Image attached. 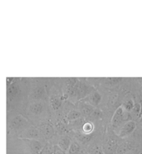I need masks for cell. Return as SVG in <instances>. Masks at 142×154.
Instances as JSON below:
<instances>
[{"label": "cell", "instance_id": "277c9868", "mask_svg": "<svg viewBox=\"0 0 142 154\" xmlns=\"http://www.w3.org/2000/svg\"><path fill=\"white\" fill-rule=\"evenodd\" d=\"M132 147H133V145L131 144V143L125 142L117 147L116 154H126L131 150Z\"/></svg>", "mask_w": 142, "mask_h": 154}, {"label": "cell", "instance_id": "7a4b0ae2", "mask_svg": "<svg viewBox=\"0 0 142 154\" xmlns=\"http://www.w3.org/2000/svg\"><path fill=\"white\" fill-rule=\"evenodd\" d=\"M136 128V123L134 121H127V122L124 123V125L122 126L119 131V133H117V136L119 137H125L129 136L130 134H131L135 129Z\"/></svg>", "mask_w": 142, "mask_h": 154}, {"label": "cell", "instance_id": "8992f818", "mask_svg": "<svg viewBox=\"0 0 142 154\" xmlns=\"http://www.w3.org/2000/svg\"><path fill=\"white\" fill-rule=\"evenodd\" d=\"M101 100V94L99 93H93L92 95V97H91V101H92V103L94 105H98L99 103Z\"/></svg>", "mask_w": 142, "mask_h": 154}, {"label": "cell", "instance_id": "6da1fadb", "mask_svg": "<svg viewBox=\"0 0 142 154\" xmlns=\"http://www.w3.org/2000/svg\"><path fill=\"white\" fill-rule=\"evenodd\" d=\"M125 112L123 108L121 107V105L120 107H118L116 108V110L114 112L113 116H112V118H111V127L113 128H118L120 126H121V122H123V119H124L125 117Z\"/></svg>", "mask_w": 142, "mask_h": 154}, {"label": "cell", "instance_id": "52a82bcc", "mask_svg": "<svg viewBox=\"0 0 142 154\" xmlns=\"http://www.w3.org/2000/svg\"><path fill=\"white\" fill-rule=\"evenodd\" d=\"M118 98V94L117 93H112L110 96H109V98H108V104L109 105H111V106H114L115 103L117 102Z\"/></svg>", "mask_w": 142, "mask_h": 154}, {"label": "cell", "instance_id": "30bf717a", "mask_svg": "<svg viewBox=\"0 0 142 154\" xmlns=\"http://www.w3.org/2000/svg\"><path fill=\"white\" fill-rule=\"evenodd\" d=\"M126 154H130V153H126Z\"/></svg>", "mask_w": 142, "mask_h": 154}, {"label": "cell", "instance_id": "5b68a950", "mask_svg": "<svg viewBox=\"0 0 142 154\" xmlns=\"http://www.w3.org/2000/svg\"><path fill=\"white\" fill-rule=\"evenodd\" d=\"M135 103H134V101L132 100V99H128L124 103L121 105V107L123 108L125 112H131L134 108H135Z\"/></svg>", "mask_w": 142, "mask_h": 154}, {"label": "cell", "instance_id": "3957f363", "mask_svg": "<svg viewBox=\"0 0 142 154\" xmlns=\"http://www.w3.org/2000/svg\"><path fill=\"white\" fill-rule=\"evenodd\" d=\"M117 147V141L114 139L113 137H109L105 143L104 149H105V152L107 154H113L116 153Z\"/></svg>", "mask_w": 142, "mask_h": 154}, {"label": "cell", "instance_id": "9c48e42d", "mask_svg": "<svg viewBox=\"0 0 142 154\" xmlns=\"http://www.w3.org/2000/svg\"><path fill=\"white\" fill-rule=\"evenodd\" d=\"M137 154H142V151H140Z\"/></svg>", "mask_w": 142, "mask_h": 154}, {"label": "cell", "instance_id": "ba28073f", "mask_svg": "<svg viewBox=\"0 0 142 154\" xmlns=\"http://www.w3.org/2000/svg\"><path fill=\"white\" fill-rule=\"evenodd\" d=\"M93 128H94V127H93L92 123H90V122L86 123L85 125H84V127H83V130H84V132L86 133H92Z\"/></svg>", "mask_w": 142, "mask_h": 154}]
</instances>
